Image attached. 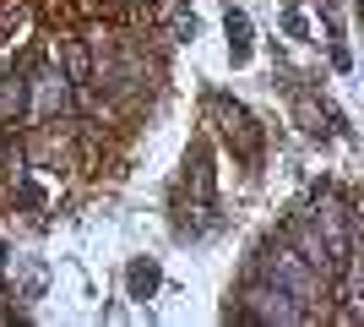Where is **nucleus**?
I'll return each instance as SVG.
<instances>
[{
	"label": "nucleus",
	"instance_id": "nucleus-1",
	"mask_svg": "<svg viewBox=\"0 0 364 327\" xmlns=\"http://www.w3.org/2000/svg\"><path fill=\"white\" fill-rule=\"evenodd\" d=\"M267 279L277 289H289L294 300H321V279L310 273V262H304L299 251H277L272 262H267Z\"/></svg>",
	"mask_w": 364,
	"mask_h": 327
},
{
	"label": "nucleus",
	"instance_id": "nucleus-2",
	"mask_svg": "<svg viewBox=\"0 0 364 327\" xmlns=\"http://www.w3.org/2000/svg\"><path fill=\"white\" fill-rule=\"evenodd\" d=\"M245 300H256V306H240V316H250V322H299V306H289V289H277V284L272 279H267V284H261V289H250V295H245Z\"/></svg>",
	"mask_w": 364,
	"mask_h": 327
},
{
	"label": "nucleus",
	"instance_id": "nucleus-3",
	"mask_svg": "<svg viewBox=\"0 0 364 327\" xmlns=\"http://www.w3.org/2000/svg\"><path fill=\"white\" fill-rule=\"evenodd\" d=\"M289 240H294V246L304 251V262H310V267H332V251H326V234H321L316 224H310V218H299V224H294V229H289Z\"/></svg>",
	"mask_w": 364,
	"mask_h": 327
},
{
	"label": "nucleus",
	"instance_id": "nucleus-4",
	"mask_svg": "<svg viewBox=\"0 0 364 327\" xmlns=\"http://www.w3.org/2000/svg\"><path fill=\"white\" fill-rule=\"evenodd\" d=\"M33 88H38V98H33V115H38V120H49L55 109H65V77L60 71H44Z\"/></svg>",
	"mask_w": 364,
	"mask_h": 327
},
{
	"label": "nucleus",
	"instance_id": "nucleus-5",
	"mask_svg": "<svg viewBox=\"0 0 364 327\" xmlns=\"http://www.w3.org/2000/svg\"><path fill=\"white\" fill-rule=\"evenodd\" d=\"M16 109H28V82L16 77H0V115H16Z\"/></svg>",
	"mask_w": 364,
	"mask_h": 327
},
{
	"label": "nucleus",
	"instance_id": "nucleus-6",
	"mask_svg": "<svg viewBox=\"0 0 364 327\" xmlns=\"http://www.w3.org/2000/svg\"><path fill=\"white\" fill-rule=\"evenodd\" d=\"M87 71H92L87 49H82V44H65V77H71V82H87Z\"/></svg>",
	"mask_w": 364,
	"mask_h": 327
},
{
	"label": "nucleus",
	"instance_id": "nucleus-7",
	"mask_svg": "<svg viewBox=\"0 0 364 327\" xmlns=\"http://www.w3.org/2000/svg\"><path fill=\"white\" fill-rule=\"evenodd\" d=\"M152 284H158V267H152V262H136V267H131V295H136V300L152 295Z\"/></svg>",
	"mask_w": 364,
	"mask_h": 327
},
{
	"label": "nucleus",
	"instance_id": "nucleus-8",
	"mask_svg": "<svg viewBox=\"0 0 364 327\" xmlns=\"http://www.w3.org/2000/svg\"><path fill=\"white\" fill-rule=\"evenodd\" d=\"M245 16H228V38H234V61H245V49H250V38H245Z\"/></svg>",
	"mask_w": 364,
	"mask_h": 327
}]
</instances>
